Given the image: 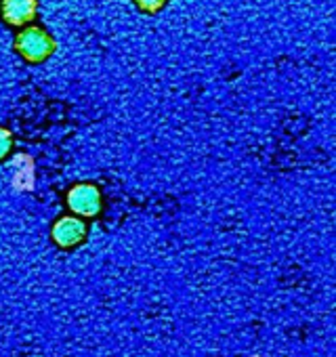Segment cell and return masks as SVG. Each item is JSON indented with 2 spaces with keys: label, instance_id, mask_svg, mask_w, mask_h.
Returning a JSON list of instances; mask_svg holds the SVG:
<instances>
[{
  "label": "cell",
  "instance_id": "cell-1",
  "mask_svg": "<svg viewBox=\"0 0 336 357\" xmlns=\"http://www.w3.org/2000/svg\"><path fill=\"white\" fill-rule=\"evenodd\" d=\"M15 49L26 61L43 63L55 53V40L51 38V34L47 30H43L38 26H30L17 34Z\"/></svg>",
  "mask_w": 336,
  "mask_h": 357
},
{
  "label": "cell",
  "instance_id": "cell-2",
  "mask_svg": "<svg viewBox=\"0 0 336 357\" xmlns=\"http://www.w3.org/2000/svg\"><path fill=\"white\" fill-rule=\"evenodd\" d=\"M103 198L97 185L93 183H78L68 192V208L78 217H97L101 213Z\"/></svg>",
  "mask_w": 336,
  "mask_h": 357
},
{
  "label": "cell",
  "instance_id": "cell-3",
  "mask_svg": "<svg viewBox=\"0 0 336 357\" xmlns=\"http://www.w3.org/2000/svg\"><path fill=\"white\" fill-rule=\"evenodd\" d=\"M51 238L59 248H76L86 238V223L78 217H61L55 221Z\"/></svg>",
  "mask_w": 336,
  "mask_h": 357
},
{
  "label": "cell",
  "instance_id": "cell-4",
  "mask_svg": "<svg viewBox=\"0 0 336 357\" xmlns=\"http://www.w3.org/2000/svg\"><path fill=\"white\" fill-rule=\"evenodd\" d=\"M36 0H3V17L11 26H26L36 17Z\"/></svg>",
  "mask_w": 336,
  "mask_h": 357
},
{
  "label": "cell",
  "instance_id": "cell-5",
  "mask_svg": "<svg viewBox=\"0 0 336 357\" xmlns=\"http://www.w3.org/2000/svg\"><path fill=\"white\" fill-rule=\"evenodd\" d=\"M13 147V135L7 128H0V160H5Z\"/></svg>",
  "mask_w": 336,
  "mask_h": 357
},
{
  "label": "cell",
  "instance_id": "cell-6",
  "mask_svg": "<svg viewBox=\"0 0 336 357\" xmlns=\"http://www.w3.org/2000/svg\"><path fill=\"white\" fill-rule=\"evenodd\" d=\"M137 3V7L141 9V11H145V13H158L168 0H135Z\"/></svg>",
  "mask_w": 336,
  "mask_h": 357
}]
</instances>
